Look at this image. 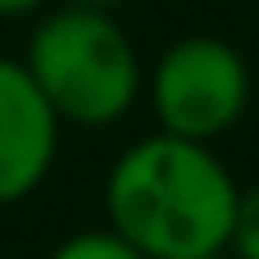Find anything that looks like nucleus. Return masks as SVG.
<instances>
[{
	"instance_id": "nucleus-1",
	"label": "nucleus",
	"mask_w": 259,
	"mask_h": 259,
	"mask_svg": "<svg viewBox=\"0 0 259 259\" xmlns=\"http://www.w3.org/2000/svg\"><path fill=\"white\" fill-rule=\"evenodd\" d=\"M237 178L209 141L150 132L105 173V228L146 259H196L228 250Z\"/></svg>"
},
{
	"instance_id": "nucleus-2",
	"label": "nucleus",
	"mask_w": 259,
	"mask_h": 259,
	"mask_svg": "<svg viewBox=\"0 0 259 259\" xmlns=\"http://www.w3.org/2000/svg\"><path fill=\"white\" fill-rule=\"evenodd\" d=\"M18 59L68 127H109L146 96L141 55L109 9L64 0L36 18Z\"/></svg>"
},
{
	"instance_id": "nucleus-3",
	"label": "nucleus",
	"mask_w": 259,
	"mask_h": 259,
	"mask_svg": "<svg viewBox=\"0 0 259 259\" xmlns=\"http://www.w3.org/2000/svg\"><path fill=\"white\" fill-rule=\"evenodd\" d=\"M146 100L159 132L214 146L250 109V64L223 36H178L146 68Z\"/></svg>"
},
{
	"instance_id": "nucleus-4",
	"label": "nucleus",
	"mask_w": 259,
	"mask_h": 259,
	"mask_svg": "<svg viewBox=\"0 0 259 259\" xmlns=\"http://www.w3.org/2000/svg\"><path fill=\"white\" fill-rule=\"evenodd\" d=\"M59 114L32 82L27 64L0 55V205L27 200L55 168Z\"/></svg>"
},
{
	"instance_id": "nucleus-5",
	"label": "nucleus",
	"mask_w": 259,
	"mask_h": 259,
	"mask_svg": "<svg viewBox=\"0 0 259 259\" xmlns=\"http://www.w3.org/2000/svg\"><path fill=\"white\" fill-rule=\"evenodd\" d=\"M46 259H146V255L137 246H127L114 228H87V232L64 237Z\"/></svg>"
},
{
	"instance_id": "nucleus-6",
	"label": "nucleus",
	"mask_w": 259,
	"mask_h": 259,
	"mask_svg": "<svg viewBox=\"0 0 259 259\" xmlns=\"http://www.w3.org/2000/svg\"><path fill=\"white\" fill-rule=\"evenodd\" d=\"M228 255L232 259H259V182L241 187V196H237V219H232Z\"/></svg>"
},
{
	"instance_id": "nucleus-7",
	"label": "nucleus",
	"mask_w": 259,
	"mask_h": 259,
	"mask_svg": "<svg viewBox=\"0 0 259 259\" xmlns=\"http://www.w3.org/2000/svg\"><path fill=\"white\" fill-rule=\"evenodd\" d=\"M50 0H0V18H32L41 14Z\"/></svg>"
},
{
	"instance_id": "nucleus-8",
	"label": "nucleus",
	"mask_w": 259,
	"mask_h": 259,
	"mask_svg": "<svg viewBox=\"0 0 259 259\" xmlns=\"http://www.w3.org/2000/svg\"><path fill=\"white\" fill-rule=\"evenodd\" d=\"M68 5H87V9H109V14H114L123 0H68Z\"/></svg>"
},
{
	"instance_id": "nucleus-9",
	"label": "nucleus",
	"mask_w": 259,
	"mask_h": 259,
	"mask_svg": "<svg viewBox=\"0 0 259 259\" xmlns=\"http://www.w3.org/2000/svg\"><path fill=\"white\" fill-rule=\"evenodd\" d=\"M196 259H232L228 250H219V255H196Z\"/></svg>"
}]
</instances>
